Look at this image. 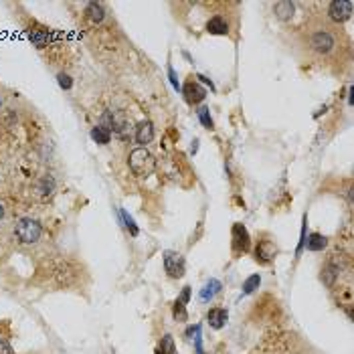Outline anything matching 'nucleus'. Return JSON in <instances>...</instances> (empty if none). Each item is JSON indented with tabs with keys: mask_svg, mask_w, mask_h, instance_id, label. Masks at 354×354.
<instances>
[{
	"mask_svg": "<svg viewBox=\"0 0 354 354\" xmlns=\"http://www.w3.org/2000/svg\"><path fill=\"white\" fill-rule=\"evenodd\" d=\"M128 164L132 168V172L136 176H150L156 168V160L154 156L150 154L146 148H136L130 152V158H128Z\"/></svg>",
	"mask_w": 354,
	"mask_h": 354,
	"instance_id": "nucleus-1",
	"label": "nucleus"
},
{
	"mask_svg": "<svg viewBox=\"0 0 354 354\" xmlns=\"http://www.w3.org/2000/svg\"><path fill=\"white\" fill-rule=\"evenodd\" d=\"M41 233H43V229H41V225H39V221H35V219H21L17 225H15V235H17V239L21 241V243H25V245H31V243H37L39 239H41Z\"/></svg>",
	"mask_w": 354,
	"mask_h": 354,
	"instance_id": "nucleus-2",
	"label": "nucleus"
},
{
	"mask_svg": "<svg viewBox=\"0 0 354 354\" xmlns=\"http://www.w3.org/2000/svg\"><path fill=\"white\" fill-rule=\"evenodd\" d=\"M164 269L170 277H182L184 275V257L180 253H174V251H166L164 253Z\"/></svg>",
	"mask_w": 354,
	"mask_h": 354,
	"instance_id": "nucleus-3",
	"label": "nucleus"
},
{
	"mask_svg": "<svg viewBox=\"0 0 354 354\" xmlns=\"http://www.w3.org/2000/svg\"><path fill=\"white\" fill-rule=\"evenodd\" d=\"M330 17L336 23H344L352 17V3L350 0H334L330 5Z\"/></svg>",
	"mask_w": 354,
	"mask_h": 354,
	"instance_id": "nucleus-4",
	"label": "nucleus"
},
{
	"mask_svg": "<svg viewBox=\"0 0 354 354\" xmlns=\"http://www.w3.org/2000/svg\"><path fill=\"white\" fill-rule=\"evenodd\" d=\"M251 247V239H249V233L243 225H233V249L235 253H245L249 251Z\"/></svg>",
	"mask_w": 354,
	"mask_h": 354,
	"instance_id": "nucleus-5",
	"label": "nucleus"
},
{
	"mask_svg": "<svg viewBox=\"0 0 354 354\" xmlns=\"http://www.w3.org/2000/svg\"><path fill=\"white\" fill-rule=\"evenodd\" d=\"M182 93H184V97H186L188 104H200V101L207 97V91L202 89L198 83H194V81L186 83V85L182 87Z\"/></svg>",
	"mask_w": 354,
	"mask_h": 354,
	"instance_id": "nucleus-6",
	"label": "nucleus"
},
{
	"mask_svg": "<svg viewBox=\"0 0 354 354\" xmlns=\"http://www.w3.org/2000/svg\"><path fill=\"white\" fill-rule=\"evenodd\" d=\"M275 255H277V247H275V243H271V241H261V243L257 245V249H255V257H257V261H261V263H269Z\"/></svg>",
	"mask_w": 354,
	"mask_h": 354,
	"instance_id": "nucleus-7",
	"label": "nucleus"
},
{
	"mask_svg": "<svg viewBox=\"0 0 354 354\" xmlns=\"http://www.w3.org/2000/svg\"><path fill=\"white\" fill-rule=\"evenodd\" d=\"M312 47L318 51V53H330L332 47H334V39H332L330 33L320 31V33H316L312 37Z\"/></svg>",
	"mask_w": 354,
	"mask_h": 354,
	"instance_id": "nucleus-8",
	"label": "nucleus"
},
{
	"mask_svg": "<svg viewBox=\"0 0 354 354\" xmlns=\"http://www.w3.org/2000/svg\"><path fill=\"white\" fill-rule=\"evenodd\" d=\"M152 138H154V126H152V122H148V120L140 122L138 128H136V140H138V144H150Z\"/></svg>",
	"mask_w": 354,
	"mask_h": 354,
	"instance_id": "nucleus-9",
	"label": "nucleus"
},
{
	"mask_svg": "<svg viewBox=\"0 0 354 354\" xmlns=\"http://www.w3.org/2000/svg\"><path fill=\"white\" fill-rule=\"evenodd\" d=\"M227 318H229V314H227V310H223V308H213V310L207 314V320H209L211 328H215V330L223 328L225 322H227Z\"/></svg>",
	"mask_w": 354,
	"mask_h": 354,
	"instance_id": "nucleus-10",
	"label": "nucleus"
},
{
	"mask_svg": "<svg viewBox=\"0 0 354 354\" xmlns=\"http://www.w3.org/2000/svg\"><path fill=\"white\" fill-rule=\"evenodd\" d=\"M207 31L211 35H227L229 33V25L223 17H213L209 23H207Z\"/></svg>",
	"mask_w": 354,
	"mask_h": 354,
	"instance_id": "nucleus-11",
	"label": "nucleus"
},
{
	"mask_svg": "<svg viewBox=\"0 0 354 354\" xmlns=\"http://www.w3.org/2000/svg\"><path fill=\"white\" fill-rule=\"evenodd\" d=\"M29 39L33 41V45H35V47H39V49H45V47L49 45V41H51V35H49L47 31L31 29V31H29Z\"/></svg>",
	"mask_w": 354,
	"mask_h": 354,
	"instance_id": "nucleus-12",
	"label": "nucleus"
},
{
	"mask_svg": "<svg viewBox=\"0 0 354 354\" xmlns=\"http://www.w3.org/2000/svg\"><path fill=\"white\" fill-rule=\"evenodd\" d=\"M219 289H221V281H217V279L207 281V285L200 289V299H202V301H211V299L219 293Z\"/></svg>",
	"mask_w": 354,
	"mask_h": 354,
	"instance_id": "nucleus-13",
	"label": "nucleus"
},
{
	"mask_svg": "<svg viewBox=\"0 0 354 354\" xmlns=\"http://www.w3.org/2000/svg\"><path fill=\"white\" fill-rule=\"evenodd\" d=\"M85 13H87V17L93 23H101V21H104V17H106V9H104V5H101V3H89Z\"/></svg>",
	"mask_w": 354,
	"mask_h": 354,
	"instance_id": "nucleus-14",
	"label": "nucleus"
},
{
	"mask_svg": "<svg viewBox=\"0 0 354 354\" xmlns=\"http://www.w3.org/2000/svg\"><path fill=\"white\" fill-rule=\"evenodd\" d=\"M293 3H287V0H283V3H277L275 5V15L279 21H289L293 17Z\"/></svg>",
	"mask_w": 354,
	"mask_h": 354,
	"instance_id": "nucleus-15",
	"label": "nucleus"
},
{
	"mask_svg": "<svg viewBox=\"0 0 354 354\" xmlns=\"http://www.w3.org/2000/svg\"><path fill=\"white\" fill-rule=\"evenodd\" d=\"M306 245H308L310 251H322V249L328 245V239H326L324 235H320V233H312V235L308 237Z\"/></svg>",
	"mask_w": 354,
	"mask_h": 354,
	"instance_id": "nucleus-16",
	"label": "nucleus"
},
{
	"mask_svg": "<svg viewBox=\"0 0 354 354\" xmlns=\"http://www.w3.org/2000/svg\"><path fill=\"white\" fill-rule=\"evenodd\" d=\"M91 140H93V142H97V144H110L112 134H110L108 130H104L101 126H95V128L91 130Z\"/></svg>",
	"mask_w": 354,
	"mask_h": 354,
	"instance_id": "nucleus-17",
	"label": "nucleus"
},
{
	"mask_svg": "<svg viewBox=\"0 0 354 354\" xmlns=\"http://www.w3.org/2000/svg\"><path fill=\"white\" fill-rule=\"evenodd\" d=\"M259 283H261L259 273H255V275L247 277V279H245V283H243V293H253V291H255V289L259 287Z\"/></svg>",
	"mask_w": 354,
	"mask_h": 354,
	"instance_id": "nucleus-18",
	"label": "nucleus"
},
{
	"mask_svg": "<svg viewBox=\"0 0 354 354\" xmlns=\"http://www.w3.org/2000/svg\"><path fill=\"white\" fill-rule=\"evenodd\" d=\"M172 314H174V318L178 320V322H186L188 320V314H186V308H184V303L178 299L176 303H174V308H172Z\"/></svg>",
	"mask_w": 354,
	"mask_h": 354,
	"instance_id": "nucleus-19",
	"label": "nucleus"
},
{
	"mask_svg": "<svg viewBox=\"0 0 354 354\" xmlns=\"http://www.w3.org/2000/svg\"><path fill=\"white\" fill-rule=\"evenodd\" d=\"M160 354H174L176 352V348H174V340H172V336L170 334H166L164 338H162V342H160Z\"/></svg>",
	"mask_w": 354,
	"mask_h": 354,
	"instance_id": "nucleus-20",
	"label": "nucleus"
},
{
	"mask_svg": "<svg viewBox=\"0 0 354 354\" xmlns=\"http://www.w3.org/2000/svg\"><path fill=\"white\" fill-rule=\"evenodd\" d=\"M198 120H200V124L205 126V128L213 130V120H211V112H209V108L202 106V108L198 110Z\"/></svg>",
	"mask_w": 354,
	"mask_h": 354,
	"instance_id": "nucleus-21",
	"label": "nucleus"
},
{
	"mask_svg": "<svg viewBox=\"0 0 354 354\" xmlns=\"http://www.w3.org/2000/svg\"><path fill=\"white\" fill-rule=\"evenodd\" d=\"M336 275H338V269H336V267H332V265H328V267L322 271V279H324V283H326V285H332V283H334V279H336Z\"/></svg>",
	"mask_w": 354,
	"mask_h": 354,
	"instance_id": "nucleus-22",
	"label": "nucleus"
},
{
	"mask_svg": "<svg viewBox=\"0 0 354 354\" xmlns=\"http://www.w3.org/2000/svg\"><path fill=\"white\" fill-rule=\"evenodd\" d=\"M53 188H55L53 178H51V176H43V180H41V192H43V196L51 194V192H53Z\"/></svg>",
	"mask_w": 354,
	"mask_h": 354,
	"instance_id": "nucleus-23",
	"label": "nucleus"
},
{
	"mask_svg": "<svg viewBox=\"0 0 354 354\" xmlns=\"http://www.w3.org/2000/svg\"><path fill=\"white\" fill-rule=\"evenodd\" d=\"M122 219H124V223H126V227L130 229V233H132V235L136 237V235H138V227H136V223H134V219H132V217H130V215H128L126 211H122Z\"/></svg>",
	"mask_w": 354,
	"mask_h": 354,
	"instance_id": "nucleus-24",
	"label": "nucleus"
},
{
	"mask_svg": "<svg viewBox=\"0 0 354 354\" xmlns=\"http://www.w3.org/2000/svg\"><path fill=\"white\" fill-rule=\"evenodd\" d=\"M57 81H59V85H61L63 89H71V87H73V79H71L67 73H59V75H57Z\"/></svg>",
	"mask_w": 354,
	"mask_h": 354,
	"instance_id": "nucleus-25",
	"label": "nucleus"
},
{
	"mask_svg": "<svg viewBox=\"0 0 354 354\" xmlns=\"http://www.w3.org/2000/svg\"><path fill=\"white\" fill-rule=\"evenodd\" d=\"M168 77H170L172 87L178 91V89H180V83H178V77H176V73H174V69H172V67H168Z\"/></svg>",
	"mask_w": 354,
	"mask_h": 354,
	"instance_id": "nucleus-26",
	"label": "nucleus"
},
{
	"mask_svg": "<svg viewBox=\"0 0 354 354\" xmlns=\"http://www.w3.org/2000/svg\"><path fill=\"white\" fill-rule=\"evenodd\" d=\"M186 336H188V338H194V342H198V338H200V326H192V328H188Z\"/></svg>",
	"mask_w": 354,
	"mask_h": 354,
	"instance_id": "nucleus-27",
	"label": "nucleus"
},
{
	"mask_svg": "<svg viewBox=\"0 0 354 354\" xmlns=\"http://www.w3.org/2000/svg\"><path fill=\"white\" fill-rule=\"evenodd\" d=\"M188 299H190V287H184V289H182V295H180V301L186 303Z\"/></svg>",
	"mask_w": 354,
	"mask_h": 354,
	"instance_id": "nucleus-28",
	"label": "nucleus"
},
{
	"mask_svg": "<svg viewBox=\"0 0 354 354\" xmlns=\"http://www.w3.org/2000/svg\"><path fill=\"white\" fill-rule=\"evenodd\" d=\"M198 79H200L202 83H205V85H211V89H215V85H213V81H211L209 77H205V75H198Z\"/></svg>",
	"mask_w": 354,
	"mask_h": 354,
	"instance_id": "nucleus-29",
	"label": "nucleus"
},
{
	"mask_svg": "<svg viewBox=\"0 0 354 354\" xmlns=\"http://www.w3.org/2000/svg\"><path fill=\"white\" fill-rule=\"evenodd\" d=\"M0 354H13V350H11L7 344H3V342H0Z\"/></svg>",
	"mask_w": 354,
	"mask_h": 354,
	"instance_id": "nucleus-30",
	"label": "nucleus"
},
{
	"mask_svg": "<svg viewBox=\"0 0 354 354\" xmlns=\"http://www.w3.org/2000/svg\"><path fill=\"white\" fill-rule=\"evenodd\" d=\"M3 217H5V207L0 205V219H3Z\"/></svg>",
	"mask_w": 354,
	"mask_h": 354,
	"instance_id": "nucleus-31",
	"label": "nucleus"
}]
</instances>
